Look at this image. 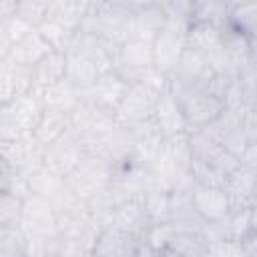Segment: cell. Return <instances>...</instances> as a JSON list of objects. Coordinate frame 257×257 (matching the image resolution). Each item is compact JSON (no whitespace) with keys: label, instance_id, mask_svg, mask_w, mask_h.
I'll use <instances>...</instances> for the list:
<instances>
[{"label":"cell","instance_id":"b9f144b4","mask_svg":"<svg viewBox=\"0 0 257 257\" xmlns=\"http://www.w3.org/2000/svg\"><path fill=\"white\" fill-rule=\"evenodd\" d=\"M241 247H243V251H245L247 257H257V227H253L241 239Z\"/></svg>","mask_w":257,"mask_h":257},{"label":"cell","instance_id":"f6af8a7d","mask_svg":"<svg viewBox=\"0 0 257 257\" xmlns=\"http://www.w3.org/2000/svg\"><path fill=\"white\" fill-rule=\"evenodd\" d=\"M251 40V52H253V64H251V70H249V74H245V76H251L253 80H257V36H253V38H249Z\"/></svg>","mask_w":257,"mask_h":257},{"label":"cell","instance_id":"7dc6e473","mask_svg":"<svg viewBox=\"0 0 257 257\" xmlns=\"http://www.w3.org/2000/svg\"><path fill=\"white\" fill-rule=\"evenodd\" d=\"M253 104H257V80H255V86H253Z\"/></svg>","mask_w":257,"mask_h":257},{"label":"cell","instance_id":"44dd1931","mask_svg":"<svg viewBox=\"0 0 257 257\" xmlns=\"http://www.w3.org/2000/svg\"><path fill=\"white\" fill-rule=\"evenodd\" d=\"M110 225L131 233L133 237H137L139 241H147L149 239V233L153 229L147 213H145V207H143V201L141 199H128L124 201L114 213H112V219H110Z\"/></svg>","mask_w":257,"mask_h":257},{"label":"cell","instance_id":"d4e9b609","mask_svg":"<svg viewBox=\"0 0 257 257\" xmlns=\"http://www.w3.org/2000/svg\"><path fill=\"white\" fill-rule=\"evenodd\" d=\"M30 72H32V88L36 92L46 90L48 86L66 78V52H50L36 66H32Z\"/></svg>","mask_w":257,"mask_h":257},{"label":"cell","instance_id":"60d3db41","mask_svg":"<svg viewBox=\"0 0 257 257\" xmlns=\"http://www.w3.org/2000/svg\"><path fill=\"white\" fill-rule=\"evenodd\" d=\"M239 163H241L243 167H247V169L257 171V143H249V145L245 147V151H243L241 157H239Z\"/></svg>","mask_w":257,"mask_h":257},{"label":"cell","instance_id":"816d5d0a","mask_svg":"<svg viewBox=\"0 0 257 257\" xmlns=\"http://www.w3.org/2000/svg\"><path fill=\"white\" fill-rule=\"evenodd\" d=\"M52 257H58V255H52Z\"/></svg>","mask_w":257,"mask_h":257},{"label":"cell","instance_id":"7c38bea8","mask_svg":"<svg viewBox=\"0 0 257 257\" xmlns=\"http://www.w3.org/2000/svg\"><path fill=\"white\" fill-rule=\"evenodd\" d=\"M189 197L203 223H219L231 213V203L223 187L195 183Z\"/></svg>","mask_w":257,"mask_h":257},{"label":"cell","instance_id":"6da1fadb","mask_svg":"<svg viewBox=\"0 0 257 257\" xmlns=\"http://www.w3.org/2000/svg\"><path fill=\"white\" fill-rule=\"evenodd\" d=\"M159 189L169 193H189L193 189V151L189 133L163 141V147L151 167Z\"/></svg>","mask_w":257,"mask_h":257},{"label":"cell","instance_id":"e575fe53","mask_svg":"<svg viewBox=\"0 0 257 257\" xmlns=\"http://www.w3.org/2000/svg\"><path fill=\"white\" fill-rule=\"evenodd\" d=\"M24 201L16 195L0 191V229H18L22 221Z\"/></svg>","mask_w":257,"mask_h":257},{"label":"cell","instance_id":"5b68a950","mask_svg":"<svg viewBox=\"0 0 257 257\" xmlns=\"http://www.w3.org/2000/svg\"><path fill=\"white\" fill-rule=\"evenodd\" d=\"M171 92L179 100V106H181L183 116L187 120L189 133L207 128L227 110V102L203 84L171 88Z\"/></svg>","mask_w":257,"mask_h":257},{"label":"cell","instance_id":"8fae6325","mask_svg":"<svg viewBox=\"0 0 257 257\" xmlns=\"http://www.w3.org/2000/svg\"><path fill=\"white\" fill-rule=\"evenodd\" d=\"M155 68V48L153 42L128 38L118 46V64L116 70L133 84L143 72Z\"/></svg>","mask_w":257,"mask_h":257},{"label":"cell","instance_id":"cb8c5ba5","mask_svg":"<svg viewBox=\"0 0 257 257\" xmlns=\"http://www.w3.org/2000/svg\"><path fill=\"white\" fill-rule=\"evenodd\" d=\"M88 4L90 2L86 0H48L46 20H52L72 32H78L88 14Z\"/></svg>","mask_w":257,"mask_h":257},{"label":"cell","instance_id":"f1b7e54d","mask_svg":"<svg viewBox=\"0 0 257 257\" xmlns=\"http://www.w3.org/2000/svg\"><path fill=\"white\" fill-rule=\"evenodd\" d=\"M68 131H70V114L56 112V110H44V116L38 122L32 139L42 149H46L48 145H52L54 141H58L60 137H64Z\"/></svg>","mask_w":257,"mask_h":257},{"label":"cell","instance_id":"5bb4252c","mask_svg":"<svg viewBox=\"0 0 257 257\" xmlns=\"http://www.w3.org/2000/svg\"><path fill=\"white\" fill-rule=\"evenodd\" d=\"M213 74H215V70L209 64V60L201 52H197L195 48H191L187 44L179 64L169 74V88L197 86V84H203L205 80H209Z\"/></svg>","mask_w":257,"mask_h":257},{"label":"cell","instance_id":"4fadbf2b","mask_svg":"<svg viewBox=\"0 0 257 257\" xmlns=\"http://www.w3.org/2000/svg\"><path fill=\"white\" fill-rule=\"evenodd\" d=\"M128 88H131V82L118 70H110V72L100 74V78L88 90L82 92V98H86V100L94 102L96 106H102V108L116 114Z\"/></svg>","mask_w":257,"mask_h":257},{"label":"cell","instance_id":"d6986e66","mask_svg":"<svg viewBox=\"0 0 257 257\" xmlns=\"http://www.w3.org/2000/svg\"><path fill=\"white\" fill-rule=\"evenodd\" d=\"M52 50V46L44 40V36L34 28L30 30L22 40H18L4 56H0V60H10L12 64L24 66V68H32L36 66L42 58H46Z\"/></svg>","mask_w":257,"mask_h":257},{"label":"cell","instance_id":"bcb514c9","mask_svg":"<svg viewBox=\"0 0 257 257\" xmlns=\"http://www.w3.org/2000/svg\"><path fill=\"white\" fill-rule=\"evenodd\" d=\"M251 211H253V227H257V203L251 207Z\"/></svg>","mask_w":257,"mask_h":257},{"label":"cell","instance_id":"ffe728a7","mask_svg":"<svg viewBox=\"0 0 257 257\" xmlns=\"http://www.w3.org/2000/svg\"><path fill=\"white\" fill-rule=\"evenodd\" d=\"M255 179H257V171L247 169L243 165H239L227 177L223 189L229 197L231 211L249 209V207L255 205Z\"/></svg>","mask_w":257,"mask_h":257},{"label":"cell","instance_id":"ac0fdd59","mask_svg":"<svg viewBox=\"0 0 257 257\" xmlns=\"http://www.w3.org/2000/svg\"><path fill=\"white\" fill-rule=\"evenodd\" d=\"M143 241H139L131 233L108 225L96 237L90 257H135Z\"/></svg>","mask_w":257,"mask_h":257},{"label":"cell","instance_id":"681fc988","mask_svg":"<svg viewBox=\"0 0 257 257\" xmlns=\"http://www.w3.org/2000/svg\"><path fill=\"white\" fill-rule=\"evenodd\" d=\"M165 255H167V257H179V255H173V253H169V251H165Z\"/></svg>","mask_w":257,"mask_h":257},{"label":"cell","instance_id":"e0dca14e","mask_svg":"<svg viewBox=\"0 0 257 257\" xmlns=\"http://www.w3.org/2000/svg\"><path fill=\"white\" fill-rule=\"evenodd\" d=\"M241 110L227 108L213 124H209L205 128L223 149H227L235 157H241V153L249 145L247 143V137L243 133V126H241Z\"/></svg>","mask_w":257,"mask_h":257},{"label":"cell","instance_id":"8d00e7d4","mask_svg":"<svg viewBox=\"0 0 257 257\" xmlns=\"http://www.w3.org/2000/svg\"><path fill=\"white\" fill-rule=\"evenodd\" d=\"M46 12H48V0H18L14 16L24 20L32 28H38L46 20Z\"/></svg>","mask_w":257,"mask_h":257},{"label":"cell","instance_id":"d6a6232c","mask_svg":"<svg viewBox=\"0 0 257 257\" xmlns=\"http://www.w3.org/2000/svg\"><path fill=\"white\" fill-rule=\"evenodd\" d=\"M229 6L231 2H193V24L195 22H207V24H227L229 18Z\"/></svg>","mask_w":257,"mask_h":257},{"label":"cell","instance_id":"7a4b0ae2","mask_svg":"<svg viewBox=\"0 0 257 257\" xmlns=\"http://www.w3.org/2000/svg\"><path fill=\"white\" fill-rule=\"evenodd\" d=\"M193 151V175L197 183L223 187L227 177L241 165L239 157L223 149L205 128L189 133Z\"/></svg>","mask_w":257,"mask_h":257},{"label":"cell","instance_id":"484cf974","mask_svg":"<svg viewBox=\"0 0 257 257\" xmlns=\"http://www.w3.org/2000/svg\"><path fill=\"white\" fill-rule=\"evenodd\" d=\"M40 96H42L46 110H56V112H64V114H70L82 100V92L76 86H72L66 78L48 86L46 90H42Z\"/></svg>","mask_w":257,"mask_h":257},{"label":"cell","instance_id":"7bdbcfd3","mask_svg":"<svg viewBox=\"0 0 257 257\" xmlns=\"http://www.w3.org/2000/svg\"><path fill=\"white\" fill-rule=\"evenodd\" d=\"M135 257H167V255H165L163 249H159V247H155L151 243H143Z\"/></svg>","mask_w":257,"mask_h":257},{"label":"cell","instance_id":"83f0119b","mask_svg":"<svg viewBox=\"0 0 257 257\" xmlns=\"http://www.w3.org/2000/svg\"><path fill=\"white\" fill-rule=\"evenodd\" d=\"M100 74H104L92 60L84 58V56H74V54H66V80L76 86L80 92L88 90L98 78Z\"/></svg>","mask_w":257,"mask_h":257},{"label":"cell","instance_id":"f907efd6","mask_svg":"<svg viewBox=\"0 0 257 257\" xmlns=\"http://www.w3.org/2000/svg\"><path fill=\"white\" fill-rule=\"evenodd\" d=\"M253 106H255V110H257V104H253Z\"/></svg>","mask_w":257,"mask_h":257},{"label":"cell","instance_id":"d590c367","mask_svg":"<svg viewBox=\"0 0 257 257\" xmlns=\"http://www.w3.org/2000/svg\"><path fill=\"white\" fill-rule=\"evenodd\" d=\"M36 30L44 36V40L52 46L54 52H66L70 42H72V38H74V34H76V32H72V30L52 22V20H44Z\"/></svg>","mask_w":257,"mask_h":257},{"label":"cell","instance_id":"4316f807","mask_svg":"<svg viewBox=\"0 0 257 257\" xmlns=\"http://www.w3.org/2000/svg\"><path fill=\"white\" fill-rule=\"evenodd\" d=\"M171 227L179 231H203L205 223L197 215L189 193H171Z\"/></svg>","mask_w":257,"mask_h":257},{"label":"cell","instance_id":"7402d4cb","mask_svg":"<svg viewBox=\"0 0 257 257\" xmlns=\"http://www.w3.org/2000/svg\"><path fill=\"white\" fill-rule=\"evenodd\" d=\"M32 90L34 88H32L30 68L12 64L10 60H0V106L12 102Z\"/></svg>","mask_w":257,"mask_h":257},{"label":"cell","instance_id":"f35d334b","mask_svg":"<svg viewBox=\"0 0 257 257\" xmlns=\"http://www.w3.org/2000/svg\"><path fill=\"white\" fill-rule=\"evenodd\" d=\"M205 257H247L241 241H215L209 243Z\"/></svg>","mask_w":257,"mask_h":257},{"label":"cell","instance_id":"f546056e","mask_svg":"<svg viewBox=\"0 0 257 257\" xmlns=\"http://www.w3.org/2000/svg\"><path fill=\"white\" fill-rule=\"evenodd\" d=\"M171 199H173V195L163 189H151L141 197L145 213L153 227L171 223Z\"/></svg>","mask_w":257,"mask_h":257},{"label":"cell","instance_id":"ee69618b","mask_svg":"<svg viewBox=\"0 0 257 257\" xmlns=\"http://www.w3.org/2000/svg\"><path fill=\"white\" fill-rule=\"evenodd\" d=\"M16 4H18V0H0V20L14 16L16 14Z\"/></svg>","mask_w":257,"mask_h":257},{"label":"cell","instance_id":"603a6c76","mask_svg":"<svg viewBox=\"0 0 257 257\" xmlns=\"http://www.w3.org/2000/svg\"><path fill=\"white\" fill-rule=\"evenodd\" d=\"M153 120H155L157 128L161 131V135L165 139H171V137H179V135H187L189 133V126H187V120H185L183 110L179 106V100L171 92V88L161 94Z\"/></svg>","mask_w":257,"mask_h":257},{"label":"cell","instance_id":"ab89813d","mask_svg":"<svg viewBox=\"0 0 257 257\" xmlns=\"http://www.w3.org/2000/svg\"><path fill=\"white\" fill-rule=\"evenodd\" d=\"M241 126L247 137V143H257V110H255V106L241 110Z\"/></svg>","mask_w":257,"mask_h":257},{"label":"cell","instance_id":"2e32d148","mask_svg":"<svg viewBox=\"0 0 257 257\" xmlns=\"http://www.w3.org/2000/svg\"><path fill=\"white\" fill-rule=\"evenodd\" d=\"M167 22L165 2H135L131 20V38L155 42Z\"/></svg>","mask_w":257,"mask_h":257},{"label":"cell","instance_id":"c3c4849f","mask_svg":"<svg viewBox=\"0 0 257 257\" xmlns=\"http://www.w3.org/2000/svg\"><path fill=\"white\" fill-rule=\"evenodd\" d=\"M255 203H257V179H255Z\"/></svg>","mask_w":257,"mask_h":257},{"label":"cell","instance_id":"8992f818","mask_svg":"<svg viewBox=\"0 0 257 257\" xmlns=\"http://www.w3.org/2000/svg\"><path fill=\"white\" fill-rule=\"evenodd\" d=\"M112 181H114V167L90 151L74 167V171H70L64 177L66 189L86 203L94 199L98 193H102L108 185H112Z\"/></svg>","mask_w":257,"mask_h":257},{"label":"cell","instance_id":"277c9868","mask_svg":"<svg viewBox=\"0 0 257 257\" xmlns=\"http://www.w3.org/2000/svg\"><path fill=\"white\" fill-rule=\"evenodd\" d=\"M44 102L40 92L32 90L8 104L0 106V141L30 139L44 116Z\"/></svg>","mask_w":257,"mask_h":257},{"label":"cell","instance_id":"30bf717a","mask_svg":"<svg viewBox=\"0 0 257 257\" xmlns=\"http://www.w3.org/2000/svg\"><path fill=\"white\" fill-rule=\"evenodd\" d=\"M66 54L84 56V58L92 60L102 72L116 70V64H118V46L102 36L84 32V30H78L74 34Z\"/></svg>","mask_w":257,"mask_h":257},{"label":"cell","instance_id":"52a82bcc","mask_svg":"<svg viewBox=\"0 0 257 257\" xmlns=\"http://www.w3.org/2000/svg\"><path fill=\"white\" fill-rule=\"evenodd\" d=\"M20 231L26 241H52L60 237L56 207L50 199L40 195H30L24 201Z\"/></svg>","mask_w":257,"mask_h":257},{"label":"cell","instance_id":"74e56055","mask_svg":"<svg viewBox=\"0 0 257 257\" xmlns=\"http://www.w3.org/2000/svg\"><path fill=\"white\" fill-rule=\"evenodd\" d=\"M0 257H28L26 239L18 229H0Z\"/></svg>","mask_w":257,"mask_h":257},{"label":"cell","instance_id":"4dcf8cb0","mask_svg":"<svg viewBox=\"0 0 257 257\" xmlns=\"http://www.w3.org/2000/svg\"><path fill=\"white\" fill-rule=\"evenodd\" d=\"M28 181H30V193L32 195H40V197L50 199V201H56L62 195V191L66 189L64 179L50 173L44 165L38 167L36 171H32Z\"/></svg>","mask_w":257,"mask_h":257},{"label":"cell","instance_id":"3957f363","mask_svg":"<svg viewBox=\"0 0 257 257\" xmlns=\"http://www.w3.org/2000/svg\"><path fill=\"white\" fill-rule=\"evenodd\" d=\"M135 2H90L88 14L82 22L84 32H92L96 36H102L116 46L126 42L131 38V20H133Z\"/></svg>","mask_w":257,"mask_h":257},{"label":"cell","instance_id":"9a60e30c","mask_svg":"<svg viewBox=\"0 0 257 257\" xmlns=\"http://www.w3.org/2000/svg\"><path fill=\"white\" fill-rule=\"evenodd\" d=\"M88 151L102 157L106 163H110L114 169H118L133 157V131L116 124L104 137H100L98 141L88 145Z\"/></svg>","mask_w":257,"mask_h":257},{"label":"cell","instance_id":"ba28073f","mask_svg":"<svg viewBox=\"0 0 257 257\" xmlns=\"http://www.w3.org/2000/svg\"><path fill=\"white\" fill-rule=\"evenodd\" d=\"M116 114L96 106L94 102L82 98L78 102V106L70 112V128L74 135H78L86 147L92 145L94 141H98L100 137H104L108 131H112L116 126Z\"/></svg>","mask_w":257,"mask_h":257},{"label":"cell","instance_id":"836d02e7","mask_svg":"<svg viewBox=\"0 0 257 257\" xmlns=\"http://www.w3.org/2000/svg\"><path fill=\"white\" fill-rule=\"evenodd\" d=\"M30 30H34L32 26H28L24 20H20L18 16H10V18H2L0 20V56H4L18 40H22Z\"/></svg>","mask_w":257,"mask_h":257},{"label":"cell","instance_id":"9c48e42d","mask_svg":"<svg viewBox=\"0 0 257 257\" xmlns=\"http://www.w3.org/2000/svg\"><path fill=\"white\" fill-rule=\"evenodd\" d=\"M86 153H88L86 143L78 135H74L72 128H70L64 137H60L58 141H54L52 145H48L44 149V153H42V165L50 173H54V175H58V177L64 179L86 157Z\"/></svg>","mask_w":257,"mask_h":257},{"label":"cell","instance_id":"1f68e13d","mask_svg":"<svg viewBox=\"0 0 257 257\" xmlns=\"http://www.w3.org/2000/svg\"><path fill=\"white\" fill-rule=\"evenodd\" d=\"M227 24L247 38L257 36V2H231Z\"/></svg>","mask_w":257,"mask_h":257}]
</instances>
